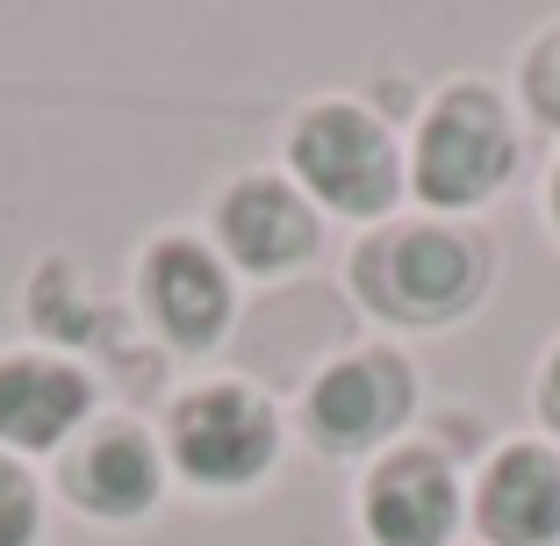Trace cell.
Masks as SVG:
<instances>
[{"label":"cell","mask_w":560,"mask_h":546,"mask_svg":"<svg viewBox=\"0 0 560 546\" xmlns=\"http://www.w3.org/2000/svg\"><path fill=\"white\" fill-rule=\"evenodd\" d=\"M481 245L467 231H445V223H402V231H381L374 245H360V288L381 316H402V324H445L481 295Z\"/></svg>","instance_id":"obj_1"},{"label":"cell","mask_w":560,"mask_h":546,"mask_svg":"<svg viewBox=\"0 0 560 546\" xmlns=\"http://www.w3.org/2000/svg\"><path fill=\"white\" fill-rule=\"evenodd\" d=\"M511 159H517V137H511L503 101L467 80L424 116V137H417V195L439 201V209H467V201L503 187Z\"/></svg>","instance_id":"obj_2"},{"label":"cell","mask_w":560,"mask_h":546,"mask_svg":"<svg viewBox=\"0 0 560 546\" xmlns=\"http://www.w3.org/2000/svg\"><path fill=\"white\" fill-rule=\"evenodd\" d=\"M288 151H295L302 181H310L330 209H346V216H381L388 201H396V187H402L388 130H381L366 108H352V101L310 108V116L295 123V144Z\"/></svg>","instance_id":"obj_3"},{"label":"cell","mask_w":560,"mask_h":546,"mask_svg":"<svg viewBox=\"0 0 560 546\" xmlns=\"http://www.w3.org/2000/svg\"><path fill=\"white\" fill-rule=\"evenodd\" d=\"M280 446V425L266 410V396L237 388V381H215V388H195V396L173 410V461H180L187 481L201 489H237V481L266 475Z\"/></svg>","instance_id":"obj_4"},{"label":"cell","mask_w":560,"mask_h":546,"mask_svg":"<svg viewBox=\"0 0 560 546\" xmlns=\"http://www.w3.org/2000/svg\"><path fill=\"white\" fill-rule=\"evenodd\" d=\"M460 518V481L439 453L402 446L374 467L366 481V532L374 546H445Z\"/></svg>","instance_id":"obj_5"},{"label":"cell","mask_w":560,"mask_h":546,"mask_svg":"<svg viewBox=\"0 0 560 546\" xmlns=\"http://www.w3.org/2000/svg\"><path fill=\"white\" fill-rule=\"evenodd\" d=\"M410 417V367L388 360V352H360V360H338L310 396V425L330 453H360L374 439Z\"/></svg>","instance_id":"obj_6"},{"label":"cell","mask_w":560,"mask_h":546,"mask_svg":"<svg viewBox=\"0 0 560 546\" xmlns=\"http://www.w3.org/2000/svg\"><path fill=\"white\" fill-rule=\"evenodd\" d=\"M144 302L173 346H215L231 324V281L195 237H165L144 259Z\"/></svg>","instance_id":"obj_7"},{"label":"cell","mask_w":560,"mask_h":546,"mask_svg":"<svg viewBox=\"0 0 560 546\" xmlns=\"http://www.w3.org/2000/svg\"><path fill=\"white\" fill-rule=\"evenodd\" d=\"M475 518L495 546H553L560 539V461L546 446L495 453L475 489Z\"/></svg>","instance_id":"obj_8"},{"label":"cell","mask_w":560,"mask_h":546,"mask_svg":"<svg viewBox=\"0 0 560 546\" xmlns=\"http://www.w3.org/2000/svg\"><path fill=\"white\" fill-rule=\"evenodd\" d=\"M215 223H223V245L237 252V266H252V274H280V266L310 259L316 245V216L302 209L288 181H237Z\"/></svg>","instance_id":"obj_9"},{"label":"cell","mask_w":560,"mask_h":546,"mask_svg":"<svg viewBox=\"0 0 560 546\" xmlns=\"http://www.w3.org/2000/svg\"><path fill=\"white\" fill-rule=\"evenodd\" d=\"M86 417V374L66 360H0V439L8 446H58Z\"/></svg>","instance_id":"obj_10"},{"label":"cell","mask_w":560,"mask_h":546,"mask_svg":"<svg viewBox=\"0 0 560 546\" xmlns=\"http://www.w3.org/2000/svg\"><path fill=\"white\" fill-rule=\"evenodd\" d=\"M72 497L94 518H137L159 497V453L137 425H101L72 461Z\"/></svg>","instance_id":"obj_11"},{"label":"cell","mask_w":560,"mask_h":546,"mask_svg":"<svg viewBox=\"0 0 560 546\" xmlns=\"http://www.w3.org/2000/svg\"><path fill=\"white\" fill-rule=\"evenodd\" d=\"M36 539V481L0 453V546H30Z\"/></svg>","instance_id":"obj_12"},{"label":"cell","mask_w":560,"mask_h":546,"mask_svg":"<svg viewBox=\"0 0 560 546\" xmlns=\"http://www.w3.org/2000/svg\"><path fill=\"white\" fill-rule=\"evenodd\" d=\"M539 403H546V417L560 425V346H553V360H546V388H539Z\"/></svg>","instance_id":"obj_13"},{"label":"cell","mask_w":560,"mask_h":546,"mask_svg":"<svg viewBox=\"0 0 560 546\" xmlns=\"http://www.w3.org/2000/svg\"><path fill=\"white\" fill-rule=\"evenodd\" d=\"M553 223H560V173H553Z\"/></svg>","instance_id":"obj_14"}]
</instances>
